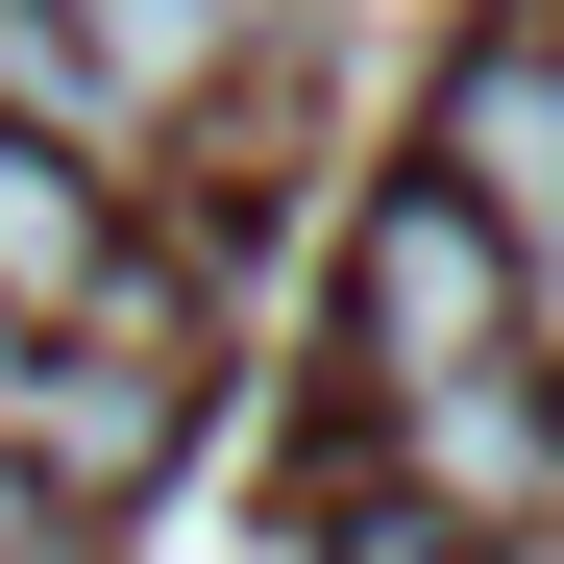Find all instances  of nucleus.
Returning <instances> with one entry per match:
<instances>
[{"label":"nucleus","mask_w":564,"mask_h":564,"mask_svg":"<svg viewBox=\"0 0 564 564\" xmlns=\"http://www.w3.org/2000/svg\"><path fill=\"white\" fill-rule=\"evenodd\" d=\"M344 368H368V417L393 393H466V368H516V246L442 197V172H393L344 246Z\"/></svg>","instance_id":"1"},{"label":"nucleus","mask_w":564,"mask_h":564,"mask_svg":"<svg viewBox=\"0 0 564 564\" xmlns=\"http://www.w3.org/2000/svg\"><path fill=\"white\" fill-rule=\"evenodd\" d=\"M99 270H123V221H99V148H50V123H0V319H74V295H99Z\"/></svg>","instance_id":"2"},{"label":"nucleus","mask_w":564,"mask_h":564,"mask_svg":"<svg viewBox=\"0 0 564 564\" xmlns=\"http://www.w3.org/2000/svg\"><path fill=\"white\" fill-rule=\"evenodd\" d=\"M466 564H564V516H540V540H466Z\"/></svg>","instance_id":"5"},{"label":"nucleus","mask_w":564,"mask_h":564,"mask_svg":"<svg viewBox=\"0 0 564 564\" xmlns=\"http://www.w3.org/2000/svg\"><path fill=\"white\" fill-rule=\"evenodd\" d=\"M0 344H25V319H0Z\"/></svg>","instance_id":"6"},{"label":"nucleus","mask_w":564,"mask_h":564,"mask_svg":"<svg viewBox=\"0 0 564 564\" xmlns=\"http://www.w3.org/2000/svg\"><path fill=\"white\" fill-rule=\"evenodd\" d=\"M516 368H564V221L516 246Z\"/></svg>","instance_id":"4"},{"label":"nucleus","mask_w":564,"mask_h":564,"mask_svg":"<svg viewBox=\"0 0 564 564\" xmlns=\"http://www.w3.org/2000/svg\"><path fill=\"white\" fill-rule=\"evenodd\" d=\"M0 564H99V516H74V491H25V466H0Z\"/></svg>","instance_id":"3"}]
</instances>
